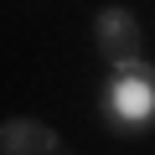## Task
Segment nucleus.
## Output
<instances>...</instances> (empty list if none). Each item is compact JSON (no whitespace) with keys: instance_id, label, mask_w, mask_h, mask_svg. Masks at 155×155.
<instances>
[{"instance_id":"obj_1","label":"nucleus","mask_w":155,"mask_h":155,"mask_svg":"<svg viewBox=\"0 0 155 155\" xmlns=\"http://www.w3.org/2000/svg\"><path fill=\"white\" fill-rule=\"evenodd\" d=\"M104 114L124 129H140L150 114H155V72L145 62H129V67H114L109 88H104Z\"/></svg>"},{"instance_id":"obj_4","label":"nucleus","mask_w":155,"mask_h":155,"mask_svg":"<svg viewBox=\"0 0 155 155\" xmlns=\"http://www.w3.org/2000/svg\"><path fill=\"white\" fill-rule=\"evenodd\" d=\"M52 155H57V150H52Z\"/></svg>"},{"instance_id":"obj_2","label":"nucleus","mask_w":155,"mask_h":155,"mask_svg":"<svg viewBox=\"0 0 155 155\" xmlns=\"http://www.w3.org/2000/svg\"><path fill=\"white\" fill-rule=\"evenodd\" d=\"M93 36H98V52H104L114 67H129V62H140V21H134L129 11H119V5L98 11V26H93Z\"/></svg>"},{"instance_id":"obj_3","label":"nucleus","mask_w":155,"mask_h":155,"mask_svg":"<svg viewBox=\"0 0 155 155\" xmlns=\"http://www.w3.org/2000/svg\"><path fill=\"white\" fill-rule=\"evenodd\" d=\"M57 134L41 119H5L0 124V155H52Z\"/></svg>"}]
</instances>
